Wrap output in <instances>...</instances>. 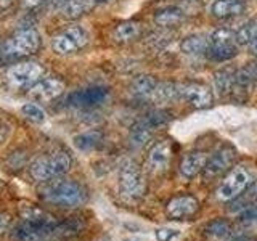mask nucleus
Listing matches in <instances>:
<instances>
[{"instance_id":"1","label":"nucleus","mask_w":257,"mask_h":241,"mask_svg":"<svg viewBox=\"0 0 257 241\" xmlns=\"http://www.w3.org/2000/svg\"><path fill=\"white\" fill-rule=\"evenodd\" d=\"M56 227H58V220L52 214L40 209H29L15 223L12 238L15 241H42L55 233Z\"/></svg>"},{"instance_id":"33","label":"nucleus","mask_w":257,"mask_h":241,"mask_svg":"<svg viewBox=\"0 0 257 241\" xmlns=\"http://www.w3.org/2000/svg\"><path fill=\"white\" fill-rule=\"evenodd\" d=\"M169 119H171V114H169L167 111L158 109V111H153V112H150V114H147V117H145L143 120L148 126H151L153 129H156L159 126H164Z\"/></svg>"},{"instance_id":"30","label":"nucleus","mask_w":257,"mask_h":241,"mask_svg":"<svg viewBox=\"0 0 257 241\" xmlns=\"http://www.w3.org/2000/svg\"><path fill=\"white\" fill-rule=\"evenodd\" d=\"M21 114L26 117L28 120H31V123H34V124H42L47 114H45V111L39 106V104L36 103H28V104H24V106L21 108Z\"/></svg>"},{"instance_id":"17","label":"nucleus","mask_w":257,"mask_h":241,"mask_svg":"<svg viewBox=\"0 0 257 241\" xmlns=\"http://www.w3.org/2000/svg\"><path fill=\"white\" fill-rule=\"evenodd\" d=\"M207 163V156L203 151H191L182 159L180 163V174L187 179L196 177L201 171H204Z\"/></svg>"},{"instance_id":"2","label":"nucleus","mask_w":257,"mask_h":241,"mask_svg":"<svg viewBox=\"0 0 257 241\" xmlns=\"http://www.w3.org/2000/svg\"><path fill=\"white\" fill-rule=\"evenodd\" d=\"M45 203L58 207H77L85 203L87 191L80 183L72 180H55L40 190Z\"/></svg>"},{"instance_id":"13","label":"nucleus","mask_w":257,"mask_h":241,"mask_svg":"<svg viewBox=\"0 0 257 241\" xmlns=\"http://www.w3.org/2000/svg\"><path fill=\"white\" fill-rule=\"evenodd\" d=\"M108 96L104 87H88L82 90H76L68 96V104L74 108H92L103 103Z\"/></svg>"},{"instance_id":"19","label":"nucleus","mask_w":257,"mask_h":241,"mask_svg":"<svg viewBox=\"0 0 257 241\" xmlns=\"http://www.w3.org/2000/svg\"><path fill=\"white\" fill-rule=\"evenodd\" d=\"M92 0H60L58 10L60 13L68 20H76L79 16L88 12V8L92 7Z\"/></svg>"},{"instance_id":"8","label":"nucleus","mask_w":257,"mask_h":241,"mask_svg":"<svg viewBox=\"0 0 257 241\" xmlns=\"http://www.w3.org/2000/svg\"><path fill=\"white\" fill-rule=\"evenodd\" d=\"M87 44H88V34L80 26H69L66 29H63L52 40L53 52L58 55L76 53L79 50H82Z\"/></svg>"},{"instance_id":"23","label":"nucleus","mask_w":257,"mask_h":241,"mask_svg":"<svg viewBox=\"0 0 257 241\" xmlns=\"http://www.w3.org/2000/svg\"><path fill=\"white\" fill-rule=\"evenodd\" d=\"M142 32V26L139 23L135 21H125V23H120L114 28L112 31V39L116 40V42H131V40L137 39L140 36Z\"/></svg>"},{"instance_id":"12","label":"nucleus","mask_w":257,"mask_h":241,"mask_svg":"<svg viewBox=\"0 0 257 241\" xmlns=\"http://www.w3.org/2000/svg\"><path fill=\"white\" fill-rule=\"evenodd\" d=\"M64 92V82L58 77H44L29 88V96L39 103L55 100Z\"/></svg>"},{"instance_id":"39","label":"nucleus","mask_w":257,"mask_h":241,"mask_svg":"<svg viewBox=\"0 0 257 241\" xmlns=\"http://www.w3.org/2000/svg\"><path fill=\"white\" fill-rule=\"evenodd\" d=\"M251 50H252V53H254V55H257V39H255L254 42L251 44Z\"/></svg>"},{"instance_id":"36","label":"nucleus","mask_w":257,"mask_h":241,"mask_svg":"<svg viewBox=\"0 0 257 241\" xmlns=\"http://www.w3.org/2000/svg\"><path fill=\"white\" fill-rule=\"evenodd\" d=\"M50 0H23V7L26 10H37V8H42Z\"/></svg>"},{"instance_id":"18","label":"nucleus","mask_w":257,"mask_h":241,"mask_svg":"<svg viewBox=\"0 0 257 241\" xmlns=\"http://www.w3.org/2000/svg\"><path fill=\"white\" fill-rule=\"evenodd\" d=\"M246 10V4L243 0H215L211 7V12L217 18H230L238 16Z\"/></svg>"},{"instance_id":"37","label":"nucleus","mask_w":257,"mask_h":241,"mask_svg":"<svg viewBox=\"0 0 257 241\" xmlns=\"http://www.w3.org/2000/svg\"><path fill=\"white\" fill-rule=\"evenodd\" d=\"M10 134H12L10 126H8L7 123H4V120H0V145H4L8 140Z\"/></svg>"},{"instance_id":"21","label":"nucleus","mask_w":257,"mask_h":241,"mask_svg":"<svg viewBox=\"0 0 257 241\" xmlns=\"http://www.w3.org/2000/svg\"><path fill=\"white\" fill-rule=\"evenodd\" d=\"M183 21V12L177 7H166L155 13V23L163 28H174Z\"/></svg>"},{"instance_id":"31","label":"nucleus","mask_w":257,"mask_h":241,"mask_svg":"<svg viewBox=\"0 0 257 241\" xmlns=\"http://www.w3.org/2000/svg\"><path fill=\"white\" fill-rule=\"evenodd\" d=\"M82 222L76 217H71V219L64 220L63 223H58V227H56L55 233H58L60 236H71V235H77V233L82 230Z\"/></svg>"},{"instance_id":"38","label":"nucleus","mask_w":257,"mask_h":241,"mask_svg":"<svg viewBox=\"0 0 257 241\" xmlns=\"http://www.w3.org/2000/svg\"><path fill=\"white\" fill-rule=\"evenodd\" d=\"M8 227H10V215L5 212H0V236L8 230Z\"/></svg>"},{"instance_id":"16","label":"nucleus","mask_w":257,"mask_h":241,"mask_svg":"<svg viewBox=\"0 0 257 241\" xmlns=\"http://www.w3.org/2000/svg\"><path fill=\"white\" fill-rule=\"evenodd\" d=\"M257 77V66L255 64H246L241 69L236 71V79H235V87H233V96L243 101L251 87L254 84V80Z\"/></svg>"},{"instance_id":"35","label":"nucleus","mask_w":257,"mask_h":241,"mask_svg":"<svg viewBox=\"0 0 257 241\" xmlns=\"http://www.w3.org/2000/svg\"><path fill=\"white\" fill-rule=\"evenodd\" d=\"M239 217L244 222H257V201L246 207L243 212H239Z\"/></svg>"},{"instance_id":"20","label":"nucleus","mask_w":257,"mask_h":241,"mask_svg":"<svg viewBox=\"0 0 257 241\" xmlns=\"http://www.w3.org/2000/svg\"><path fill=\"white\" fill-rule=\"evenodd\" d=\"M235 79H236V71L233 68H222L214 74V85L215 90L219 92L220 96L230 95L235 87Z\"/></svg>"},{"instance_id":"25","label":"nucleus","mask_w":257,"mask_h":241,"mask_svg":"<svg viewBox=\"0 0 257 241\" xmlns=\"http://www.w3.org/2000/svg\"><path fill=\"white\" fill-rule=\"evenodd\" d=\"M209 45H211V37L198 34V36H190L185 39L180 48H182V52L187 55H199V53L207 52Z\"/></svg>"},{"instance_id":"10","label":"nucleus","mask_w":257,"mask_h":241,"mask_svg":"<svg viewBox=\"0 0 257 241\" xmlns=\"http://www.w3.org/2000/svg\"><path fill=\"white\" fill-rule=\"evenodd\" d=\"M235 155H236V151L233 147H230V145H223V147H220L215 153H212V155L207 158L206 167L203 171L206 179H212V177L223 174L233 164Z\"/></svg>"},{"instance_id":"5","label":"nucleus","mask_w":257,"mask_h":241,"mask_svg":"<svg viewBox=\"0 0 257 241\" xmlns=\"http://www.w3.org/2000/svg\"><path fill=\"white\" fill-rule=\"evenodd\" d=\"M45 69L40 63L36 61H21L16 63L7 71V80L10 87L16 90H29V88L37 84L44 77Z\"/></svg>"},{"instance_id":"22","label":"nucleus","mask_w":257,"mask_h":241,"mask_svg":"<svg viewBox=\"0 0 257 241\" xmlns=\"http://www.w3.org/2000/svg\"><path fill=\"white\" fill-rule=\"evenodd\" d=\"M153 131H155V129H153L151 126H148L142 119L131 129V132H128V142H131L132 147L140 148V147H143V145H147V142L151 140Z\"/></svg>"},{"instance_id":"27","label":"nucleus","mask_w":257,"mask_h":241,"mask_svg":"<svg viewBox=\"0 0 257 241\" xmlns=\"http://www.w3.org/2000/svg\"><path fill=\"white\" fill-rule=\"evenodd\" d=\"M206 235L217 241H225L231 236V225L227 220H222V219L212 220L206 227Z\"/></svg>"},{"instance_id":"26","label":"nucleus","mask_w":257,"mask_h":241,"mask_svg":"<svg viewBox=\"0 0 257 241\" xmlns=\"http://www.w3.org/2000/svg\"><path fill=\"white\" fill-rule=\"evenodd\" d=\"M156 87H158V80L153 77V76H139L132 82L131 92L135 96L145 98V96H151L153 92L156 90Z\"/></svg>"},{"instance_id":"15","label":"nucleus","mask_w":257,"mask_h":241,"mask_svg":"<svg viewBox=\"0 0 257 241\" xmlns=\"http://www.w3.org/2000/svg\"><path fill=\"white\" fill-rule=\"evenodd\" d=\"M179 92L182 98L187 100L195 108H207L212 104V92L209 87L198 84V82H188L179 85Z\"/></svg>"},{"instance_id":"9","label":"nucleus","mask_w":257,"mask_h":241,"mask_svg":"<svg viewBox=\"0 0 257 241\" xmlns=\"http://www.w3.org/2000/svg\"><path fill=\"white\" fill-rule=\"evenodd\" d=\"M236 34L230 29H217L211 36V45H209L207 55L217 61L231 60L238 53Z\"/></svg>"},{"instance_id":"41","label":"nucleus","mask_w":257,"mask_h":241,"mask_svg":"<svg viewBox=\"0 0 257 241\" xmlns=\"http://www.w3.org/2000/svg\"><path fill=\"white\" fill-rule=\"evenodd\" d=\"M93 4H100V2H106V0H92Z\"/></svg>"},{"instance_id":"6","label":"nucleus","mask_w":257,"mask_h":241,"mask_svg":"<svg viewBox=\"0 0 257 241\" xmlns=\"http://www.w3.org/2000/svg\"><path fill=\"white\" fill-rule=\"evenodd\" d=\"M117 185L120 195L128 199H139L147 191V183H145L143 174L134 161H124L122 166H120Z\"/></svg>"},{"instance_id":"32","label":"nucleus","mask_w":257,"mask_h":241,"mask_svg":"<svg viewBox=\"0 0 257 241\" xmlns=\"http://www.w3.org/2000/svg\"><path fill=\"white\" fill-rule=\"evenodd\" d=\"M255 198H257V185L252 187L251 190L247 191V198H235L233 199V204L230 207V212H243L246 207H249L252 203H255Z\"/></svg>"},{"instance_id":"3","label":"nucleus","mask_w":257,"mask_h":241,"mask_svg":"<svg viewBox=\"0 0 257 241\" xmlns=\"http://www.w3.org/2000/svg\"><path fill=\"white\" fill-rule=\"evenodd\" d=\"M72 164L69 153L53 151L50 155L39 156L29 166V175L36 182H48L66 174Z\"/></svg>"},{"instance_id":"4","label":"nucleus","mask_w":257,"mask_h":241,"mask_svg":"<svg viewBox=\"0 0 257 241\" xmlns=\"http://www.w3.org/2000/svg\"><path fill=\"white\" fill-rule=\"evenodd\" d=\"M42 39L40 34L32 28L21 29L7 40L4 45V53L8 58H24L39 52Z\"/></svg>"},{"instance_id":"29","label":"nucleus","mask_w":257,"mask_h":241,"mask_svg":"<svg viewBox=\"0 0 257 241\" xmlns=\"http://www.w3.org/2000/svg\"><path fill=\"white\" fill-rule=\"evenodd\" d=\"M257 39V21H247L236 31V42L239 45L252 44Z\"/></svg>"},{"instance_id":"34","label":"nucleus","mask_w":257,"mask_h":241,"mask_svg":"<svg viewBox=\"0 0 257 241\" xmlns=\"http://www.w3.org/2000/svg\"><path fill=\"white\" fill-rule=\"evenodd\" d=\"M180 236V231L175 228H169V227H163L156 230V239L158 241H174Z\"/></svg>"},{"instance_id":"11","label":"nucleus","mask_w":257,"mask_h":241,"mask_svg":"<svg viewBox=\"0 0 257 241\" xmlns=\"http://www.w3.org/2000/svg\"><path fill=\"white\" fill-rule=\"evenodd\" d=\"M171 159H172V142L171 140L158 142L148 151L147 169L151 174H163L169 167Z\"/></svg>"},{"instance_id":"14","label":"nucleus","mask_w":257,"mask_h":241,"mask_svg":"<svg viewBox=\"0 0 257 241\" xmlns=\"http://www.w3.org/2000/svg\"><path fill=\"white\" fill-rule=\"evenodd\" d=\"M199 209V201L191 195H179L172 198L166 206L167 215L174 220L188 219L193 214H196Z\"/></svg>"},{"instance_id":"40","label":"nucleus","mask_w":257,"mask_h":241,"mask_svg":"<svg viewBox=\"0 0 257 241\" xmlns=\"http://www.w3.org/2000/svg\"><path fill=\"white\" fill-rule=\"evenodd\" d=\"M235 241H257L254 238H247V236H241V238H236Z\"/></svg>"},{"instance_id":"28","label":"nucleus","mask_w":257,"mask_h":241,"mask_svg":"<svg viewBox=\"0 0 257 241\" xmlns=\"http://www.w3.org/2000/svg\"><path fill=\"white\" fill-rule=\"evenodd\" d=\"M177 96H180L179 85L166 82V84H158L156 90L151 95V98L155 101H169V100L177 98Z\"/></svg>"},{"instance_id":"7","label":"nucleus","mask_w":257,"mask_h":241,"mask_svg":"<svg viewBox=\"0 0 257 241\" xmlns=\"http://www.w3.org/2000/svg\"><path fill=\"white\" fill-rule=\"evenodd\" d=\"M254 175L249 169L239 166L225 177V180L217 188V198L220 201H233L239 195H243L244 190L252 185Z\"/></svg>"},{"instance_id":"24","label":"nucleus","mask_w":257,"mask_h":241,"mask_svg":"<svg viewBox=\"0 0 257 241\" xmlns=\"http://www.w3.org/2000/svg\"><path fill=\"white\" fill-rule=\"evenodd\" d=\"M103 142V134L100 131H87L74 137V147L80 151L96 150Z\"/></svg>"}]
</instances>
